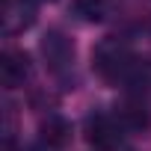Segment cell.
<instances>
[{"instance_id":"8","label":"cell","mask_w":151,"mask_h":151,"mask_svg":"<svg viewBox=\"0 0 151 151\" xmlns=\"http://www.w3.org/2000/svg\"><path fill=\"white\" fill-rule=\"evenodd\" d=\"M33 3H36V0H33Z\"/></svg>"},{"instance_id":"5","label":"cell","mask_w":151,"mask_h":151,"mask_svg":"<svg viewBox=\"0 0 151 151\" xmlns=\"http://www.w3.org/2000/svg\"><path fill=\"white\" fill-rule=\"evenodd\" d=\"M42 47H45V56H47L53 65H65V62L71 59V53H74V47H71V45H68L59 33H53V36H50Z\"/></svg>"},{"instance_id":"3","label":"cell","mask_w":151,"mask_h":151,"mask_svg":"<svg viewBox=\"0 0 151 151\" xmlns=\"http://www.w3.org/2000/svg\"><path fill=\"white\" fill-rule=\"evenodd\" d=\"M33 24V0H3V27L6 33H18Z\"/></svg>"},{"instance_id":"4","label":"cell","mask_w":151,"mask_h":151,"mask_svg":"<svg viewBox=\"0 0 151 151\" xmlns=\"http://www.w3.org/2000/svg\"><path fill=\"white\" fill-rule=\"evenodd\" d=\"M27 74H30L27 56L18 53V50H6V53H3V83H6L9 89H15V86H21V83L27 80Z\"/></svg>"},{"instance_id":"6","label":"cell","mask_w":151,"mask_h":151,"mask_svg":"<svg viewBox=\"0 0 151 151\" xmlns=\"http://www.w3.org/2000/svg\"><path fill=\"white\" fill-rule=\"evenodd\" d=\"M42 142H45L47 151H59V148L68 142V127H65V122H62V119H50V122L45 124Z\"/></svg>"},{"instance_id":"1","label":"cell","mask_w":151,"mask_h":151,"mask_svg":"<svg viewBox=\"0 0 151 151\" xmlns=\"http://www.w3.org/2000/svg\"><path fill=\"white\" fill-rule=\"evenodd\" d=\"M95 68L107 80H119V77H124V74L133 68V56H130L127 45H122L119 39H107L95 50Z\"/></svg>"},{"instance_id":"7","label":"cell","mask_w":151,"mask_h":151,"mask_svg":"<svg viewBox=\"0 0 151 151\" xmlns=\"http://www.w3.org/2000/svg\"><path fill=\"white\" fill-rule=\"evenodd\" d=\"M74 6H77V12L86 21H98L107 12V0H74Z\"/></svg>"},{"instance_id":"2","label":"cell","mask_w":151,"mask_h":151,"mask_svg":"<svg viewBox=\"0 0 151 151\" xmlns=\"http://www.w3.org/2000/svg\"><path fill=\"white\" fill-rule=\"evenodd\" d=\"M86 133H89V142H92L95 148H101V151H113V148H119L122 139H124L122 122H119L116 116H104V113L95 116V119H89Z\"/></svg>"}]
</instances>
